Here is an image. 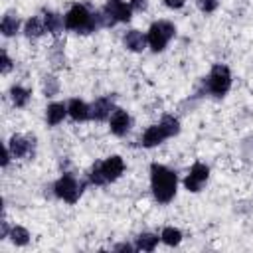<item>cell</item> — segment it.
Here are the masks:
<instances>
[{
	"mask_svg": "<svg viewBox=\"0 0 253 253\" xmlns=\"http://www.w3.org/2000/svg\"><path fill=\"white\" fill-rule=\"evenodd\" d=\"M0 57H2V63H0V71H2V75H6V73H10V71H12V67H14V61L10 59V55H8V51H6V49H2V51H0Z\"/></svg>",
	"mask_w": 253,
	"mask_h": 253,
	"instance_id": "27",
	"label": "cell"
},
{
	"mask_svg": "<svg viewBox=\"0 0 253 253\" xmlns=\"http://www.w3.org/2000/svg\"><path fill=\"white\" fill-rule=\"evenodd\" d=\"M160 126H162V130L166 132L168 138H172V136H176L180 132V121L174 115H164L160 119Z\"/></svg>",
	"mask_w": 253,
	"mask_h": 253,
	"instance_id": "24",
	"label": "cell"
},
{
	"mask_svg": "<svg viewBox=\"0 0 253 253\" xmlns=\"http://www.w3.org/2000/svg\"><path fill=\"white\" fill-rule=\"evenodd\" d=\"M204 87L211 97L223 99L231 89V71H229V67L225 63H213L208 77H204Z\"/></svg>",
	"mask_w": 253,
	"mask_h": 253,
	"instance_id": "3",
	"label": "cell"
},
{
	"mask_svg": "<svg viewBox=\"0 0 253 253\" xmlns=\"http://www.w3.org/2000/svg\"><path fill=\"white\" fill-rule=\"evenodd\" d=\"M49 61H51L53 67H63L65 65V53H63V47L59 45V38L55 40V43L49 49Z\"/></svg>",
	"mask_w": 253,
	"mask_h": 253,
	"instance_id": "26",
	"label": "cell"
},
{
	"mask_svg": "<svg viewBox=\"0 0 253 253\" xmlns=\"http://www.w3.org/2000/svg\"><path fill=\"white\" fill-rule=\"evenodd\" d=\"M8 97H10V101L16 109H24L32 99V91L24 85H12L10 91H8Z\"/></svg>",
	"mask_w": 253,
	"mask_h": 253,
	"instance_id": "18",
	"label": "cell"
},
{
	"mask_svg": "<svg viewBox=\"0 0 253 253\" xmlns=\"http://www.w3.org/2000/svg\"><path fill=\"white\" fill-rule=\"evenodd\" d=\"M160 241L164 245H168V247H178L182 243V231L178 227H174V225H166L160 231Z\"/></svg>",
	"mask_w": 253,
	"mask_h": 253,
	"instance_id": "21",
	"label": "cell"
},
{
	"mask_svg": "<svg viewBox=\"0 0 253 253\" xmlns=\"http://www.w3.org/2000/svg\"><path fill=\"white\" fill-rule=\"evenodd\" d=\"M186 4V0H164V6L170 10H180Z\"/></svg>",
	"mask_w": 253,
	"mask_h": 253,
	"instance_id": "32",
	"label": "cell"
},
{
	"mask_svg": "<svg viewBox=\"0 0 253 253\" xmlns=\"http://www.w3.org/2000/svg\"><path fill=\"white\" fill-rule=\"evenodd\" d=\"M10 225H8V221H6V217L2 215V221H0V239H8V235H10Z\"/></svg>",
	"mask_w": 253,
	"mask_h": 253,
	"instance_id": "31",
	"label": "cell"
},
{
	"mask_svg": "<svg viewBox=\"0 0 253 253\" xmlns=\"http://www.w3.org/2000/svg\"><path fill=\"white\" fill-rule=\"evenodd\" d=\"M150 190L158 204H170L178 190V174L164 164H150Z\"/></svg>",
	"mask_w": 253,
	"mask_h": 253,
	"instance_id": "1",
	"label": "cell"
},
{
	"mask_svg": "<svg viewBox=\"0 0 253 253\" xmlns=\"http://www.w3.org/2000/svg\"><path fill=\"white\" fill-rule=\"evenodd\" d=\"M42 18H43V24H45L47 34H51L55 40L63 34V30H67V28H65V16H61V14H57V12L43 10Z\"/></svg>",
	"mask_w": 253,
	"mask_h": 253,
	"instance_id": "12",
	"label": "cell"
},
{
	"mask_svg": "<svg viewBox=\"0 0 253 253\" xmlns=\"http://www.w3.org/2000/svg\"><path fill=\"white\" fill-rule=\"evenodd\" d=\"M158 243H160V237H158L156 233H150V231H142V233H138L136 239H134L136 251H146V253L154 251V249L158 247Z\"/></svg>",
	"mask_w": 253,
	"mask_h": 253,
	"instance_id": "20",
	"label": "cell"
},
{
	"mask_svg": "<svg viewBox=\"0 0 253 253\" xmlns=\"http://www.w3.org/2000/svg\"><path fill=\"white\" fill-rule=\"evenodd\" d=\"M128 4L134 12H146L148 10V0H128Z\"/></svg>",
	"mask_w": 253,
	"mask_h": 253,
	"instance_id": "29",
	"label": "cell"
},
{
	"mask_svg": "<svg viewBox=\"0 0 253 253\" xmlns=\"http://www.w3.org/2000/svg\"><path fill=\"white\" fill-rule=\"evenodd\" d=\"M45 24H43V18L42 16H32L24 22V36L28 40H38L45 34Z\"/></svg>",
	"mask_w": 253,
	"mask_h": 253,
	"instance_id": "17",
	"label": "cell"
},
{
	"mask_svg": "<svg viewBox=\"0 0 253 253\" xmlns=\"http://www.w3.org/2000/svg\"><path fill=\"white\" fill-rule=\"evenodd\" d=\"M65 28L75 34H91L101 26L97 20V12H91L85 4L77 2L65 12Z\"/></svg>",
	"mask_w": 253,
	"mask_h": 253,
	"instance_id": "2",
	"label": "cell"
},
{
	"mask_svg": "<svg viewBox=\"0 0 253 253\" xmlns=\"http://www.w3.org/2000/svg\"><path fill=\"white\" fill-rule=\"evenodd\" d=\"M30 231L24 227V225H12V229H10V235H8V239L16 245V247H26L28 243H30Z\"/></svg>",
	"mask_w": 253,
	"mask_h": 253,
	"instance_id": "22",
	"label": "cell"
},
{
	"mask_svg": "<svg viewBox=\"0 0 253 253\" xmlns=\"http://www.w3.org/2000/svg\"><path fill=\"white\" fill-rule=\"evenodd\" d=\"M103 10H105L117 24H119V22L126 24V22H130V18H132V8H130V4L125 2V0H107V4L103 6Z\"/></svg>",
	"mask_w": 253,
	"mask_h": 253,
	"instance_id": "10",
	"label": "cell"
},
{
	"mask_svg": "<svg viewBox=\"0 0 253 253\" xmlns=\"http://www.w3.org/2000/svg\"><path fill=\"white\" fill-rule=\"evenodd\" d=\"M8 148L12 152L14 158L20 160H32L36 156V136L34 134H22V132H14L8 138Z\"/></svg>",
	"mask_w": 253,
	"mask_h": 253,
	"instance_id": "6",
	"label": "cell"
},
{
	"mask_svg": "<svg viewBox=\"0 0 253 253\" xmlns=\"http://www.w3.org/2000/svg\"><path fill=\"white\" fill-rule=\"evenodd\" d=\"M59 89H61V83H59V79L55 75H43L42 77V93L45 97H49V99L55 97L59 93Z\"/></svg>",
	"mask_w": 253,
	"mask_h": 253,
	"instance_id": "23",
	"label": "cell"
},
{
	"mask_svg": "<svg viewBox=\"0 0 253 253\" xmlns=\"http://www.w3.org/2000/svg\"><path fill=\"white\" fill-rule=\"evenodd\" d=\"M172 38H176V26H174L172 22H168V20L152 22L150 28H148V32H146L148 47H150L154 53L164 51Z\"/></svg>",
	"mask_w": 253,
	"mask_h": 253,
	"instance_id": "4",
	"label": "cell"
},
{
	"mask_svg": "<svg viewBox=\"0 0 253 253\" xmlns=\"http://www.w3.org/2000/svg\"><path fill=\"white\" fill-rule=\"evenodd\" d=\"M196 4H198V8L204 12V14H211L215 8H217V0H196Z\"/></svg>",
	"mask_w": 253,
	"mask_h": 253,
	"instance_id": "28",
	"label": "cell"
},
{
	"mask_svg": "<svg viewBox=\"0 0 253 253\" xmlns=\"http://www.w3.org/2000/svg\"><path fill=\"white\" fill-rule=\"evenodd\" d=\"M166 138H168V136H166V132L162 130L160 123H156V125H150V126L142 132V136H140V144H142L144 148H154V146L162 144Z\"/></svg>",
	"mask_w": 253,
	"mask_h": 253,
	"instance_id": "15",
	"label": "cell"
},
{
	"mask_svg": "<svg viewBox=\"0 0 253 253\" xmlns=\"http://www.w3.org/2000/svg\"><path fill=\"white\" fill-rule=\"evenodd\" d=\"M14 156H12V152H10V148H8V144H4V154H2V168H8V164H10V160H12Z\"/></svg>",
	"mask_w": 253,
	"mask_h": 253,
	"instance_id": "33",
	"label": "cell"
},
{
	"mask_svg": "<svg viewBox=\"0 0 253 253\" xmlns=\"http://www.w3.org/2000/svg\"><path fill=\"white\" fill-rule=\"evenodd\" d=\"M18 30H20V18H18V14L6 12L2 16V20H0V34L4 38H12V36L18 34Z\"/></svg>",
	"mask_w": 253,
	"mask_h": 253,
	"instance_id": "19",
	"label": "cell"
},
{
	"mask_svg": "<svg viewBox=\"0 0 253 253\" xmlns=\"http://www.w3.org/2000/svg\"><path fill=\"white\" fill-rule=\"evenodd\" d=\"M208 178H210V168H208L204 162H194L182 184H184V188H186L188 192L196 194V192H200V190L204 188V184L208 182Z\"/></svg>",
	"mask_w": 253,
	"mask_h": 253,
	"instance_id": "7",
	"label": "cell"
},
{
	"mask_svg": "<svg viewBox=\"0 0 253 253\" xmlns=\"http://www.w3.org/2000/svg\"><path fill=\"white\" fill-rule=\"evenodd\" d=\"M115 101L111 95H105V97H97L93 103H91V121H97V123H103V121H109V117L113 115L115 111Z\"/></svg>",
	"mask_w": 253,
	"mask_h": 253,
	"instance_id": "8",
	"label": "cell"
},
{
	"mask_svg": "<svg viewBox=\"0 0 253 253\" xmlns=\"http://www.w3.org/2000/svg\"><path fill=\"white\" fill-rule=\"evenodd\" d=\"M87 182L93 184V186H105V184H109L107 178H105V174H103L101 160H97V162L89 168V172H87Z\"/></svg>",
	"mask_w": 253,
	"mask_h": 253,
	"instance_id": "25",
	"label": "cell"
},
{
	"mask_svg": "<svg viewBox=\"0 0 253 253\" xmlns=\"http://www.w3.org/2000/svg\"><path fill=\"white\" fill-rule=\"evenodd\" d=\"M130 125H132L130 115H128L125 109H121V107H117V109L113 111V115L109 117V130H111L115 136H125V134L130 130Z\"/></svg>",
	"mask_w": 253,
	"mask_h": 253,
	"instance_id": "9",
	"label": "cell"
},
{
	"mask_svg": "<svg viewBox=\"0 0 253 253\" xmlns=\"http://www.w3.org/2000/svg\"><path fill=\"white\" fill-rule=\"evenodd\" d=\"M83 188H85V182L77 180L69 172H63L53 182V196L63 200L65 204H75V202H79V198L83 194Z\"/></svg>",
	"mask_w": 253,
	"mask_h": 253,
	"instance_id": "5",
	"label": "cell"
},
{
	"mask_svg": "<svg viewBox=\"0 0 253 253\" xmlns=\"http://www.w3.org/2000/svg\"><path fill=\"white\" fill-rule=\"evenodd\" d=\"M67 115V103H59V101H53L45 107V123L49 126H57Z\"/></svg>",
	"mask_w": 253,
	"mask_h": 253,
	"instance_id": "16",
	"label": "cell"
},
{
	"mask_svg": "<svg viewBox=\"0 0 253 253\" xmlns=\"http://www.w3.org/2000/svg\"><path fill=\"white\" fill-rule=\"evenodd\" d=\"M113 251H123V253H130V251H136V247L128 241H121L117 245H113Z\"/></svg>",
	"mask_w": 253,
	"mask_h": 253,
	"instance_id": "30",
	"label": "cell"
},
{
	"mask_svg": "<svg viewBox=\"0 0 253 253\" xmlns=\"http://www.w3.org/2000/svg\"><path fill=\"white\" fill-rule=\"evenodd\" d=\"M101 166H103V174H105L107 182H117L126 170V164H125L123 156H119V154L107 156L105 160H101Z\"/></svg>",
	"mask_w": 253,
	"mask_h": 253,
	"instance_id": "11",
	"label": "cell"
},
{
	"mask_svg": "<svg viewBox=\"0 0 253 253\" xmlns=\"http://www.w3.org/2000/svg\"><path fill=\"white\" fill-rule=\"evenodd\" d=\"M123 43L128 51H134V53H140L148 47V40H146V34H142L140 30H128L123 38Z\"/></svg>",
	"mask_w": 253,
	"mask_h": 253,
	"instance_id": "13",
	"label": "cell"
},
{
	"mask_svg": "<svg viewBox=\"0 0 253 253\" xmlns=\"http://www.w3.org/2000/svg\"><path fill=\"white\" fill-rule=\"evenodd\" d=\"M67 115L75 121V123H83V121H91V105H87L81 99H69L67 101Z\"/></svg>",
	"mask_w": 253,
	"mask_h": 253,
	"instance_id": "14",
	"label": "cell"
}]
</instances>
